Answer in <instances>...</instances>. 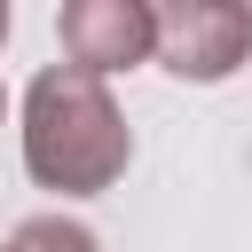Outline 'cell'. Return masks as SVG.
<instances>
[{
    "label": "cell",
    "instance_id": "1",
    "mask_svg": "<svg viewBox=\"0 0 252 252\" xmlns=\"http://www.w3.org/2000/svg\"><path fill=\"white\" fill-rule=\"evenodd\" d=\"M16 134H24V173L55 197H102L134 165V126H126L110 79L71 71V63H47L24 87V126Z\"/></svg>",
    "mask_w": 252,
    "mask_h": 252
},
{
    "label": "cell",
    "instance_id": "2",
    "mask_svg": "<svg viewBox=\"0 0 252 252\" xmlns=\"http://www.w3.org/2000/svg\"><path fill=\"white\" fill-rule=\"evenodd\" d=\"M158 63L181 87H220L252 63V8L244 0H165L158 8Z\"/></svg>",
    "mask_w": 252,
    "mask_h": 252
},
{
    "label": "cell",
    "instance_id": "3",
    "mask_svg": "<svg viewBox=\"0 0 252 252\" xmlns=\"http://www.w3.org/2000/svg\"><path fill=\"white\" fill-rule=\"evenodd\" d=\"M55 39H63V63L71 71H134V63H158V8L150 0H63L55 8Z\"/></svg>",
    "mask_w": 252,
    "mask_h": 252
},
{
    "label": "cell",
    "instance_id": "4",
    "mask_svg": "<svg viewBox=\"0 0 252 252\" xmlns=\"http://www.w3.org/2000/svg\"><path fill=\"white\" fill-rule=\"evenodd\" d=\"M0 252H102V236L71 213H32V220H16V236Z\"/></svg>",
    "mask_w": 252,
    "mask_h": 252
},
{
    "label": "cell",
    "instance_id": "5",
    "mask_svg": "<svg viewBox=\"0 0 252 252\" xmlns=\"http://www.w3.org/2000/svg\"><path fill=\"white\" fill-rule=\"evenodd\" d=\"M8 24H16V16H8V0H0V47H8Z\"/></svg>",
    "mask_w": 252,
    "mask_h": 252
},
{
    "label": "cell",
    "instance_id": "6",
    "mask_svg": "<svg viewBox=\"0 0 252 252\" xmlns=\"http://www.w3.org/2000/svg\"><path fill=\"white\" fill-rule=\"evenodd\" d=\"M0 118H8V87H0Z\"/></svg>",
    "mask_w": 252,
    "mask_h": 252
}]
</instances>
